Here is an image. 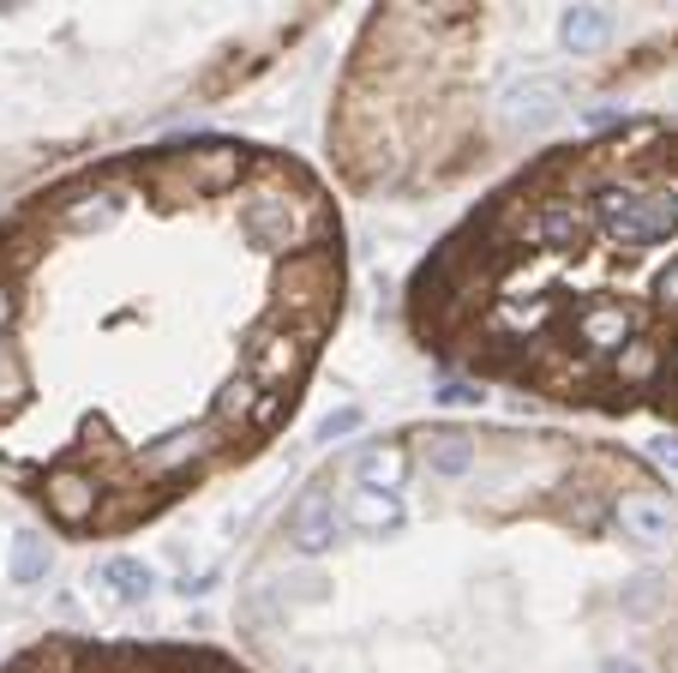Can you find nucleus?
<instances>
[{"label":"nucleus","instance_id":"f03ea898","mask_svg":"<svg viewBox=\"0 0 678 673\" xmlns=\"http://www.w3.org/2000/svg\"><path fill=\"white\" fill-rule=\"evenodd\" d=\"M96 583H103L120 608H138V601H150V589H157V571H150L145 559H133V554H115V559L96 566Z\"/></svg>","mask_w":678,"mask_h":673},{"label":"nucleus","instance_id":"39448f33","mask_svg":"<svg viewBox=\"0 0 678 673\" xmlns=\"http://www.w3.org/2000/svg\"><path fill=\"white\" fill-rule=\"evenodd\" d=\"M655 416L678 421V337H672V355H667V385H660V403H655Z\"/></svg>","mask_w":678,"mask_h":673},{"label":"nucleus","instance_id":"7ed1b4c3","mask_svg":"<svg viewBox=\"0 0 678 673\" xmlns=\"http://www.w3.org/2000/svg\"><path fill=\"white\" fill-rule=\"evenodd\" d=\"M49 566H54V554H49L43 535H36V529H19V535H12V559H7V577H12V583H19V589L43 583Z\"/></svg>","mask_w":678,"mask_h":673},{"label":"nucleus","instance_id":"20e7f679","mask_svg":"<svg viewBox=\"0 0 678 673\" xmlns=\"http://www.w3.org/2000/svg\"><path fill=\"white\" fill-rule=\"evenodd\" d=\"M24 397H31V367H24V355L12 343H0V421L19 416Z\"/></svg>","mask_w":678,"mask_h":673},{"label":"nucleus","instance_id":"423d86ee","mask_svg":"<svg viewBox=\"0 0 678 673\" xmlns=\"http://www.w3.org/2000/svg\"><path fill=\"white\" fill-rule=\"evenodd\" d=\"M354 428H361V409H337V416L318 421V439H342V433H354Z\"/></svg>","mask_w":678,"mask_h":673},{"label":"nucleus","instance_id":"6e6552de","mask_svg":"<svg viewBox=\"0 0 678 673\" xmlns=\"http://www.w3.org/2000/svg\"><path fill=\"white\" fill-rule=\"evenodd\" d=\"M12 319H19V283L0 277V332H12Z\"/></svg>","mask_w":678,"mask_h":673},{"label":"nucleus","instance_id":"0eeeda50","mask_svg":"<svg viewBox=\"0 0 678 673\" xmlns=\"http://www.w3.org/2000/svg\"><path fill=\"white\" fill-rule=\"evenodd\" d=\"M594 673H660V662H648V655H606Z\"/></svg>","mask_w":678,"mask_h":673},{"label":"nucleus","instance_id":"f257e3e1","mask_svg":"<svg viewBox=\"0 0 678 673\" xmlns=\"http://www.w3.org/2000/svg\"><path fill=\"white\" fill-rule=\"evenodd\" d=\"M552 36H559L564 54L594 61V54L618 36V12H606V7H564L559 19H552Z\"/></svg>","mask_w":678,"mask_h":673}]
</instances>
